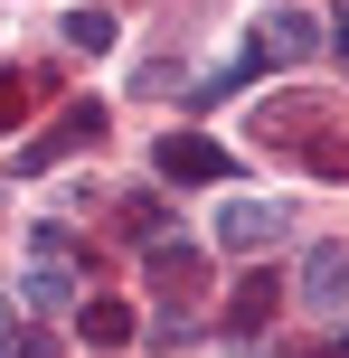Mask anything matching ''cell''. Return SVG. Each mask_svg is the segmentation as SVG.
<instances>
[{"label":"cell","mask_w":349,"mask_h":358,"mask_svg":"<svg viewBox=\"0 0 349 358\" xmlns=\"http://www.w3.org/2000/svg\"><path fill=\"white\" fill-rule=\"evenodd\" d=\"M66 48H113V10H66Z\"/></svg>","instance_id":"30bf717a"},{"label":"cell","mask_w":349,"mask_h":358,"mask_svg":"<svg viewBox=\"0 0 349 358\" xmlns=\"http://www.w3.org/2000/svg\"><path fill=\"white\" fill-rule=\"evenodd\" d=\"M94 132H104V104H76V113H66V123H57V132H48V142H29V151H19V161H10V170H48V161H57V151H66V142H94Z\"/></svg>","instance_id":"8992f818"},{"label":"cell","mask_w":349,"mask_h":358,"mask_svg":"<svg viewBox=\"0 0 349 358\" xmlns=\"http://www.w3.org/2000/svg\"><path fill=\"white\" fill-rule=\"evenodd\" d=\"M274 236H283V208H264V198H227L218 208V245L227 255H264Z\"/></svg>","instance_id":"3957f363"},{"label":"cell","mask_w":349,"mask_h":358,"mask_svg":"<svg viewBox=\"0 0 349 358\" xmlns=\"http://www.w3.org/2000/svg\"><path fill=\"white\" fill-rule=\"evenodd\" d=\"M142 273H151L161 292H180V283H199V273H208V255H199V245H142Z\"/></svg>","instance_id":"ba28073f"},{"label":"cell","mask_w":349,"mask_h":358,"mask_svg":"<svg viewBox=\"0 0 349 358\" xmlns=\"http://www.w3.org/2000/svg\"><path fill=\"white\" fill-rule=\"evenodd\" d=\"M180 85H189V76L170 66V57H142V66H132V94H180Z\"/></svg>","instance_id":"8fae6325"},{"label":"cell","mask_w":349,"mask_h":358,"mask_svg":"<svg viewBox=\"0 0 349 358\" xmlns=\"http://www.w3.org/2000/svg\"><path fill=\"white\" fill-rule=\"evenodd\" d=\"M19 113H29V76H10V66H0V132H10Z\"/></svg>","instance_id":"7c38bea8"},{"label":"cell","mask_w":349,"mask_h":358,"mask_svg":"<svg viewBox=\"0 0 349 358\" xmlns=\"http://www.w3.org/2000/svg\"><path fill=\"white\" fill-rule=\"evenodd\" d=\"M76 311H85V321H76V330H85L94 349H113V340H132V311H123V302H76Z\"/></svg>","instance_id":"9c48e42d"},{"label":"cell","mask_w":349,"mask_h":358,"mask_svg":"<svg viewBox=\"0 0 349 358\" xmlns=\"http://www.w3.org/2000/svg\"><path fill=\"white\" fill-rule=\"evenodd\" d=\"M19 302H29V311H76V264H66V255H29Z\"/></svg>","instance_id":"277c9868"},{"label":"cell","mask_w":349,"mask_h":358,"mask_svg":"<svg viewBox=\"0 0 349 358\" xmlns=\"http://www.w3.org/2000/svg\"><path fill=\"white\" fill-rule=\"evenodd\" d=\"M340 302H349V245L321 236V245L302 255V311H312V321H340Z\"/></svg>","instance_id":"7a4b0ae2"},{"label":"cell","mask_w":349,"mask_h":358,"mask_svg":"<svg viewBox=\"0 0 349 358\" xmlns=\"http://www.w3.org/2000/svg\"><path fill=\"white\" fill-rule=\"evenodd\" d=\"M264 311H274V283H264V273H245V292H236V321H264Z\"/></svg>","instance_id":"4fadbf2b"},{"label":"cell","mask_w":349,"mask_h":358,"mask_svg":"<svg viewBox=\"0 0 349 358\" xmlns=\"http://www.w3.org/2000/svg\"><path fill=\"white\" fill-rule=\"evenodd\" d=\"M321 19L302 10V0H274V10H264V29H255V57H283V66H302V57H321Z\"/></svg>","instance_id":"6da1fadb"},{"label":"cell","mask_w":349,"mask_h":358,"mask_svg":"<svg viewBox=\"0 0 349 358\" xmlns=\"http://www.w3.org/2000/svg\"><path fill=\"white\" fill-rule=\"evenodd\" d=\"M151 161H161V179H180V189H189V179H218V170H227V151L208 142V132H170Z\"/></svg>","instance_id":"5b68a950"},{"label":"cell","mask_w":349,"mask_h":358,"mask_svg":"<svg viewBox=\"0 0 349 358\" xmlns=\"http://www.w3.org/2000/svg\"><path fill=\"white\" fill-rule=\"evenodd\" d=\"M255 66H264V57L236 48V57H218V66H208L199 85H180V94H189V104H227V94H245V76H255Z\"/></svg>","instance_id":"52a82bcc"}]
</instances>
